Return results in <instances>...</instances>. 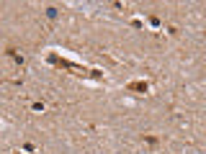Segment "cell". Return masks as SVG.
I'll return each instance as SVG.
<instances>
[{
    "mask_svg": "<svg viewBox=\"0 0 206 154\" xmlns=\"http://www.w3.org/2000/svg\"><path fill=\"white\" fill-rule=\"evenodd\" d=\"M129 90H142V93H147V82H134V85H129Z\"/></svg>",
    "mask_w": 206,
    "mask_h": 154,
    "instance_id": "1",
    "label": "cell"
},
{
    "mask_svg": "<svg viewBox=\"0 0 206 154\" xmlns=\"http://www.w3.org/2000/svg\"><path fill=\"white\" fill-rule=\"evenodd\" d=\"M46 16L49 18H57V8H46Z\"/></svg>",
    "mask_w": 206,
    "mask_h": 154,
    "instance_id": "2",
    "label": "cell"
}]
</instances>
